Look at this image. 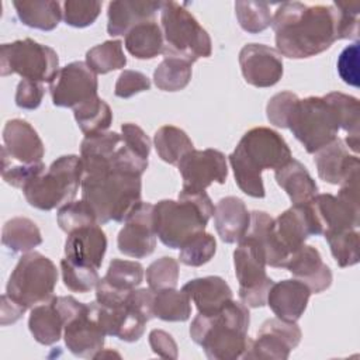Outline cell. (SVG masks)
I'll list each match as a JSON object with an SVG mask.
<instances>
[{"instance_id":"obj_1","label":"cell","mask_w":360,"mask_h":360,"mask_svg":"<svg viewBox=\"0 0 360 360\" xmlns=\"http://www.w3.org/2000/svg\"><path fill=\"white\" fill-rule=\"evenodd\" d=\"M271 28L281 56L305 59L325 52L339 41V13L333 4L284 1L271 17Z\"/></svg>"},{"instance_id":"obj_2","label":"cell","mask_w":360,"mask_h":360,"mask_svg":"<svg viewBox=\"0 0 360 360\" xmlns=\"http://www.w3.org/2000/svg\"><path fill=\"white\" fill-rule=\"evenodd\" d=\"M228 159L238 187L250 197L263 198L262 172L280 169L292 159V153L277 131L256 127L243 134Z\"/></svg>"},{"instance_id":"obj_3","label":"cell","mask_w":360,"mask_h":360,"mask_svg":"<svg viewBox=\"0 0 360 360\" xmlns=\"http://www.w3.org/2000/svg\"><path fill=\"white\" fill-rule=\"evenodd\" d=\"M249 325L248 307L231 300L212 315L198 314L190 325V336L210 360H235L250 345Z\"/></svg>"},{"instance_id":"obj_4","label":"cell","mask_w":360,"mask_h":360,"mask_svg":"<svg viewBox=\"0 0 360 360\" xmlns=\"http://www.w3.org/2000/svg\"><path fill=\"white\" fill-rule=\"evenodd\" d=\"M82 200L96 212L97 222L104 225L110 221L124 222L134 207L141 202V176L114 170L83 172Z\"/></svg>"},{"instance_id":"obj_5","label":"cell","mask_w":360,"mask_h":360,"mask_svg":"<svg viewBox=\"0 0 360 360\" xmlns=\"http://www.w3.org/2000/svg\"><path fill=\"white\" fill-rule=\"evenodd\" d=\"M214 204L204 191L179 193V200H160L153 205V228L159 240L180 249L194 235L204 232L214 215Z\"/></svg>"},{"instance_id":"obj_6","label":"cell","mask_w":360,"mask_h":360,"mask_svg":"<svg viewBox=\"0 0 360 360\" xmlns=\"http://www.w3.org/2000/svg\"><path fill=\"white\" fill-rule=\"evenodd\" d=\"M160 24L165 58H177L193 65L200 58L211 56L212 44L208 32L184 6L162 1Z\"/></svg>"},{"instance_id":"obj_7","label":"cell","mask_w":360,"mask_h":360,"mask_svg":"<svg viewBox=\"0 0 360 360\" xmlns=\"http://www.w3.org/2000/svg\"><path fill=\"white\" fill-rule=\"evenodd\" d=\"M83 177V163L77 155H65L52 162L46 172L24 186L27 202L38 210L51 211L73 201Z\"/></svg>"},{"instance_id":"obj_8","label":"cell","mask_w":360,"mask_h":360,"mask_svg":"<svg viewBox=\"0 0 360 360\" xmlns=\"http://www.w3.org/2000/svg\"><path fill=\"white\" fill-rule=\"evenodd\" d=\"M287 128L308 153H315L338 138L342 120L326 94L322 97L311 96L297 101Z\"/></svg>"},{"instance_id":"obj_9","label":"cell","mask_w":360,"mask_h":360,"mask_svg":"<svg viewBox=\"0 0 360 360\" xmlns=\"http://www.w3.org/2000/svg\"><path fill=\"white\" fill-rule=\"evenodd\" d=\"M58 270L39 252L24 253L10 274L6 294L27 309L51 301L55 295Z\"/></svg>"},{"instance_id":"obj_10","label":"cell","mask_w":360,"mask_h":360,"mask_svg":"<svg viewBox=\"0 0 360 360\" xmlns=\"http://www.w3.org/2000/svg\"><path fill=\"white\" fill-rule=\"evenodd\" d=\"M58 72V53L48 45L25 38L0 46L1 76L17 73L27 80L51 83Z\"/></svg>"},{"instance_id":"obj_11","label":"cell","mask_w":360,"mask_h":360,"mask_svg":"<svg viewBox=\"0 0 360 360\" xmlns=\"http://www.w3.org/2000/svg\"><path fill=\"white\" fill-rule=\"evenodd\" d=\"M233 266L240 302L248 308L264 307L274 281L266 274V255L260 243L245 235L233 252Z\"/></svg>"},{"instance_id":"obj_12","label":"cell","mask_w":360,"mask_h":360,"mask_svg":"<svg viewBox=\"0 0 360 360\" xmlns=\"http://www.w3.org/2000/svg\"><path fill=\"white\" fill-rule=\"evenodd\" d=\"M177 167L183 179V193L204 191L212 183L224 184L228 177L225 155L212 148L190 150L181 158Z\"/></svg>"},{"instance_id":"obj_13","label":"cell","mask_w":360,"mask_h":360,"mask_svg":"<svg viewBox=\"0 0 360 360\" xmlns=\"http://www.w3.org/2000/svg\"><path fill=\"white\" fill-rule=\"evenodd\" d=\"M97 75L82 60H75L60 68L49 83L51 98L56 107L75 108L97 96Z\"/></svg>"},{"instance_id":"obj_14","label":"cell","mask_w":360,"mask_h":360,"mask_svg":"<svg viewBox=\"0 0 360 360\" xmlns=\"http://www.w3.org/2000/svg\"><path fill=\"white\" fill-rule=\"evenodd\" d=\"M302 333L297 322L280 318L266 319L257 330L256 340H250L243 359H274L287 360L291 350L301 342Z\"/></svg>"},{"instance_id":"obj_15","label":"cell","mask_w":360,"mask_h":360,"mask_svg":"<svg viewBox=\"0 0 360 360\" xmlns=\"http://www.w3.org/2000/svg\"><path fill=\"white\" fill-rule=\"evenodd\" d=\"M124 222L117 236L118 250L134 259L152 255L158 238L153 228V204L138 202Z\"/></svg>"},{"instance_id":"obj_16","label":"cell","mask_w":360,"mask_h":360,"mask_svg":"<svg viewBox=\"0 0 360 360\" xmlns=\"http://www.w3.org/2000/svg\"><path fill=\"white\" fill-rule=\"evenodd\" d=\"M239 65L246 83L259 89L274 86L284 72L283 56L263 44L245 45L239 52Z\"/></svg>"},{"instance_id":"obj_17","label":"cell","mask_w":360,"mask_h":360,"mask_svg":"<svg viewBox=\"0 0 360 360\" xmlns=\"http://www.w3.org/2000/svg\"><path fill=\"white\" fill-rule=\"evenodd\" d=\"M45 146L30 122L21 118L8 120L3 128L1 156L21 165L42 162Z\"/></svg>"},{"instance_id":"obj_18","label":"cell","mask_w":360,"mask_h":360,"mask_svg":"<svg viewBox=\"0 0 360 360\" xmlns=\"http://www.w3.org/2000/svg\"><path fill=\"white\" fill-rule=\"evenodd\" d=\"M314 162L318 176L329 184L340 186L349 180L359 179V158L349 153L347 146L339 136L316 150Z\"/></svg>"},{"instance_id":"obj_19","label":"cell","mask_w":360,"mask_h":360,"mask_svg":"<svg viewBox=\"0 0 360 360\" xmlns=\"http://www.w3.org/2000/svg\"><path fill=\"white\" fill-rule=\"evenodd\" d=\"M105 333L97 323L90 305L70 319L63 328V339L69 352L77 357L94 359L103 350Z\"/></svg>"},{"instance_id":"obj_20","label":"cell","mask_w":360,"mask_h":360,"mask_svg":"<svg viewBox=\"0 0 360 360\" xmlns=\"http://www.w3.org/2000/svg\"><path fill=\"white\" fill-rule=\"evenodd\" d=\"M89 305L105 336H115L124 342H136L143 335L148 321L132 311L127 302L114 308L104 307L97 301Z\"/></svg>"},{"instance_id":"obj_21","label":"cell","mask_w":360,"mask_h":360,"mask_svg":"<svg viewBox=\"0 0 360 360\" xmlns=\"http://www.w3.org/2000/svg\"><path fill=\"white\" fill-rule=\"evenodd\" d=\"M284 269H287L294 278L308 285L311 292L319 294L328 290L332 284V271L322 260L318 249L311 245H302L287 259Z\"/></svg>"},{"instance_id":"obj_22","label":"cell","mask_w":360,"mask_h":360,"mask_svg":"<svg viewBox=\"0 0 360 360\" xmlns=\"http://www.w3.org/2000/svg\"><path fill=\"white\" fill-rule=\"evenodd\" d=\"M107 250V236L100 224L87 225L68 233L65 257L77 264L100 269Z\"/></svg>"},{"instance_id":"obj_23","label":"cell","mask_w":360,"mask_h":360,"mask_svg":"<svg viewBox=\"0 0 360 360\" xmlns=\"http://www.w3.org/2000/svg\"><path fill=\"white\" fill-rule=\"evenodd\" d=\"M311 294L308 285L297 278L281 280L273 283L267 295V305L277 318L297 322L305 312Z\"/></svg>"},{"instance_id":"obj_24","label":"cell","mask_w":360,"mask_h":360,"mask_svg":"<svg viewBox=\"0 0 360 360\" xmlns=\"http://www.w3.org/2000/svg\"><path fill=\"white\" fill-rule=\"evenodd\" d=\"M162 1H141V0H117L108 3L107 8V32L111 37L127 35L135 25L155 20V14L160 10Z\"/></svg>"},{"instance_id":"obj_25","label":"cell","mask_w":360,"mask_h":360,"mask_svg":"<svg viewBox=\"0 0 360 360\" xmlns=\"http://www.w3.org/2000/svg\"><path fill=\"white\" fill-rule=\"evenodd\" d=\"M214 225L222 242L238 243L250 225V212L243 200L233 195L221 198L214 210Z\"/></svg>"},{"instance_id":"obj_26","label":"cell","mask_w":360,"mask_h":360,"mask_svg":"<svg viewBox=\"0 0 360 360\" xmlns=\"http://www.w3.org/2000/svg\"><path fill=\"white\" fill-rule=\"evenodd\" d=\"M181 290L195 304L198 314L202 315H212L218 312L226 302L233 300L231 287L219 276L193 278L187 281Z\"/></svg>"},{"instance_id":"obj_27","label":"cell","mask_w":360,"mask_h":360,"mask_svg":"<svg viewBox=\"0 0 360 360\" xmlns=\"http://www.w3.org/2000/svg\"><path fill=\"white\" fill-rule=\"evenodd\" d=\"M274 179L287 193L292 205L308 202L318 194V184L311 177L307 167L295 159H291L284 166L274 170Z\"/></svg>"},{"instance_id":"obj_28","label":"cell","mask_w":360,"mask_h":360,"mask_svg":"<svg viewBox=\"0 0 360 360\" xmlns=\"http://www.w3.org/2000/svg\"><path fill=\"white\" fill-rule=\"evenodd\" d=\"M28 328L34 339L45 346H51L62 338L65 322L53 298L31 308Z\"/></svg>"},{"instance_id":"obj_29","label":"cell","mask_w":360,"mask_h":360,"mask_svg":"<svg viewBox=\"0 0 360 360\" xmlns=\"http://www.w3.org/2000/svg\"><path fill=\"white\" fill-rule=\"evenodd\" d=\"M125 48L136 59H153L163 52V32L156 20L143 21L125 35Z\"/></svg>"},{"instance_id":"obj_30","label":"cell","mask_w":360,"mask_h":360,"mask_svg":"<svg viewBox=\"0 0 360 360\" xmlns=\"http://www.w3.org/2000/svg\"><path fill=\"white\" fill-rule=\"evenodd\" d=\"M20 21L41 31H52L58 27L62 17V6L53 0L13 1Z\"/></svg>"},{"instance_id":"obj_31","label":"cell","mask_w":360,"mask_h":360,"mask_svg":"<svg viewBox=\"0 0 360 360\" xmlns=\"http://www.w3.org/2000/svg\"><path fill=\"white\" fill-rule=\"evenodd\" d=\"M1 243L13 253H27L42 243V235L34 221L25 217H15L4 224Z\"/></svg>"},{"instance_id":"obj_32","label":"cell","mask_w":360,"mask_h":360,"mask_svg":"<svg viewBox=\"0 0 360 360\" xmlns=\"http://www.w3.org/2000/svg\"><path fill=\"white\" fill-rule=\"evenodd\" d=\"M75 120L84 135L105 132L112 124V111L110 105L94 96L73 108Z\"/></svg>"},{"instance_id":"obj_33","label":"cell","mask_w":360,"mask_h":360,"mask_svg":"<svg viewBox=\"0 0 360 360\" xmlns=\"http://www.w3.org/2000/svg\"><path fill=\"white\" fill-rule=\"evenodd\" d=\"M153 143L159 158L169 165H177L186 153L194 149L188 135L174 125L160 127L155 132Z\"/></svg>"},{"instance_id":"obj_34","label":"cell","mask_w":360,"mask_h":360,"mask_svg":"<svg viewBox=\"0 0 360 360\" xmlns=\"http://www.w3.org/2000/svg\"><path fill=\"white\" fill-rule=\"evenodd\" d=\"M191 315V300L181 290L166 288L155 291L153 316L167 322H184Z\"/></svg>"},{"instance_id":"obj_35","label":"cell","mask_w":360,"mask_h":360,"mask_svg":"<svg viewBox=\"0 0 360 360\" xmlns=\"http://www.w3.org/2000/svg\"><path fill=\"white\" fill-rule=\"evenodd\" d=\"M326 97L333 103L336 107L340 120H342V129L346 131L347 136L343 141L347 148H350L354 153L359 152V127H360V107L359 100L353 96L332 91L328 93Z\"/></svg>"},{"instance_id":"obj_36","label":"cell","mask_w":360,"mask_h":360,"mask_svg":"<svg viewBox=\"0 0 360 360\" xmlns=\"http://www.w3.org/2000/svg\"><path fill=\"white\" fill-rule=\"evenodd\" d=\"M86 63L96 75H105L125 68L127 56L120 39L104 41L86 52Z\"/></svg>"},{"instance_id":"obj_37","label":"cell","mask_w":360,"mask_h":360,"mask_svg":"<svg viewBox=\"0 0 360 360\" xmlns=\"http://www.w3.org/2000/svg\"><path fill=\"white\" fill-rule=\"evenodd\" d=\"M190 80L191 63L177 58H165L153 72V82L163 91L183 90Z\"/></svg>"},{"instance_id":"obj_38","label":"cell","mask_w":360,"mask_h":360,"mask_svg":"<svg viewBox=\"0 0 360 360\" xmlns=\"http://www.w3.org/2000/svg\"><path fill=\"white\" fill-rule=\"evenodd\" d=\"M103 278L112 288L129 294L132 290L141 285L143 280V267L135 260L112 259Z\"/></svg>"},{"instance_id":"obj_39","label":"cell","mask_w":360,"mask_h":360,"mask_svg":"<svg viewBox=\"0 0 360 360\" xmlns=\"http://www.w3.org/2000/svg\"><path fill=\"white\" fill-rule=\"evenodd\" d=\"M330 253L339 267H350L359 263V232L357 229H346L339 232L323 233Z\"/></svg>"},{"instance_id":"obj_40","label":"cell","mask_w":360,"mask_h":360,"mask_svg":"<svg viewBox=\"0 0 360 360\" xmlns=\"http://www.w3.org/2000/svg\"><path fill=\"white\" fill-rule=\"evenodd\" d=\"M235 14L240 28L249 34H259L271 25L270 7L263 1H236Z\"/></svg>"},{"instance_id":"obj_41","label":"cell","mask_w":360,"mask_h":360,"mask_svg":"<svg viewBox=\"0 0 360 360\" xmlns=\"http://www.w3.org/2000/svg\"><path fill=\"white\" fill-rule=\"evenodd\" d=\"M60 271L65 287L73 292H89L90 290L96 288L100 280L97 269L73 263L66 257L60 260Z\"/></svg>"},{"instance_id":"obj_42","label":"cell","mask_w":360,"mask_h":360,"mask_svg":"<svg viewBox=\"0 0 360 360\" xmlns=\"http://www.w3.org/2000/svg\"><path fill=\"white\" fill-rule=\"evenodd\" d=\"M217 252V240L208 232H200L188 239L179 253V260L191 267H198L208 263Z\"/></svg>"},{"instance_id":"obj_43","label":"cell","mask_w":360,"mask_h":360,"mask_svg":"<svg viewBox=\"0 0 360 360\" xmlns=\"http://www.w3.org/2000/svg\"><path fill=\"white\" fill-rule=\"evenodd\" d=\"M56 221L59 228L66 233H70L87 225L98 224L94 210L84 200L70 201L62 205L58 210Z\"/></svg>"},{"instance_id":"obj_44","label":"cell","mask_w":360,"mask_h":360,"mask_svg":"<svg viewBox=\"0 0 360 360\" xmlns=\"http://www.w3.org/2000/svg\"><path fill=\"white\" fill-rule=\"evenodd\" d=\"M146 281L153 291L176 288L179 281V262L170 256H163L152 262L146 269Z\"/></svg>"},{"instance_id":"obj_45","label":"cell","mask_w":360,"mask_h":360,"mask_svg":"<svg viewBox=\"0 0 360 360\" xmlns=\"http://www.w3.org/2000/svg\"><path fill=\"white\" fill-rule=\"evenodd\" d=\"M101 11V1L90 0H66L62 4L63 21L75 28L91 25Z\"/></svg>"},{"instance_id":"obj_46","label":"cell","mask_w":360,"mask_h":360,"mask_svg":"<svg viewBox=\"0 0 360 360\" xmlns=\"http://www.w3.org/2000/svg\"><path fill=\"white\" fill-rule=\"evenodd\" d=\"M45 165L42 162L32 165H21L11 162L6 156H1V177L3 180L17 188H24L32 179L38 177L45 172Z\"/></svg>"},{"instance_id":"obj_47","label":"cell","mask_w":360,"mask_h":360,"mask_svg":"<svg viewBox=\"0 0 360 360\" xmlns=\"http://www.w3.org/2000/svg\"><path fill=\"white\" fill-rule=\"evenodd\" d=\"M298 100V96L291 91H281L274 94L266 105V115L270 124L278 128H287L290 115Z\"/></svg>"},{"instance_id":"obj_48","label":"cell","mask_w":360,"mask_h":360,"mask_svg":"<svg viewBox=\"0 0 360 360\" xmlns=\"http://www.w3.org/2000/svg\"><path fill=\"white\" fill-rule=\"evenodd\" d=\"M339 13V39H359V1H335Z\"/></svg>"},{"instance_id":"obj_49","label":"cell","mask_w":360,"mask_h":360,"mask_svg":"<svg viewBox=\"0 0 360 360\" xmlns=\"http://www.w3.org/2000/svg\"><path fill=\"white\" fill-rule=\"evenodd\" d=\"M150 89V80L146 75L138 70H131L125 69L120 73L115 87H114V94L120 98H129L138 93L146 91Z\"/></svg>"},{"instance_id":"obj_50","label":"cell","mask_w":360,"mask_h":360,"mask_svg":"<svg viewBox=\"0 0 360 360\" xmlns=\"http://www.w3.org/2000/svg\"><path fill=\"white\" fill-rule=\"evenodd\" d=\"M338 72L342 80L359 87V42L346 46L338 59Z\"/></svg>"},{"instance_id":"obj_51","label":"cell","mask_w":360,"mask_h":360,"mask_svg":"<svg viewBox=\"0 0 360 360\" xmlns=\"http://www.w3.org/2000/svg\"><path fill=\"white\" fill-rule=\"evenodd\" d=\"M45 89L42 83L22 79L15 91V104L24 110H35L42 103Z\"/></svg>"},{"instance_id":"obj_52","label":"cell","mask_w":360,"mask_h":360,"mask_svg":"<svg viewBox=\"0 0 360 360\" xmlns=\"http://www.w3.org/2000/svg\"><path fill=\"white\" fill-rule=\"evenodd\" d=\"M121 135L124 142L141 158L148 159L150 153V139L143 132L141 127L132 122H125L121 125Z\"/></svg>"},{"instance_id":"obj_53","label":"cell","mask_w":360,"mask_h":360,"mask_svg":"<svg viewBox=\"0 0 360 360\" xmlns=\"http://www.w3.org/2000/svg\"><path fill=\"white\" fill-rule=\"evenodd\" d=\"M153 298L155 291L152 288L132 290L127 298V305L141 315L145 321L153 319Z\"/></svg>"},{"instance_id":"obj_54","label":"cell","mask_w":360,"mask_h":360,"mask_svg":"<svg viewBox=\"0 0 360 360\" xmlns=\"http://www.w3.org/2000/svg\"><path fill=\"white\" fill-rule=\"evenodd\" d=\"M149 345L155 354L163 359H177L179 350L172 335L162 329H153L149 333Z\"/></svg>"},{"instance_id":"obj_55","label":"cell","mask_w":360,"mask_h":360,"mask_svg":"<svg viewBox=\"0 0 360 360\" xmlns=\"http://www.w3.org/2000/svg\"><path fill=\"white\" fill-rule=\"evenodd\" d=\"M25 311L27 308H24L17 301L10 298L6 292L1 295V325L3 326L17 322Z\"/></svg>"}]
</instances>
